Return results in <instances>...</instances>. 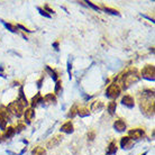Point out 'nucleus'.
<instances>
[{"mask_svg":"<svg viewBox=\"0 0 155 155\" xmlns=\"http://www.w3.org/2000/svg\"><path fill=\"white\" fill-rule=\"evenodd\" d=\"M141 110L146 117L154 116V91L145 90L139 95Z\"/></svg>","mask_w":155,"mask_h":155,"instance_id":"f257e3e1","label":"nucleus"},{"mask_svg":"<svg viewBox=\"0 0 155 155\" xmlns=\"http://www.w3.org/2000/svg\"><path fill=\"white\" fill-rule=\"evenodd\" d=\"M118 79H119V82L121 83L123 89H127V88H129L132 84L139 81L141 75L138 73L137 69H135V68H129V69H127L126 71H124L123 73L119 74Z\"/></svg>","mask_w":155,"mask_h":155,"instance_id":"f03ea898","label":"nucleus"},{"mask_svg":"<svg viewBox=\"0 0 155 155\" xmlns=\"http://www.w3.org/2000/svg\"><path fill=\"white\" fill-rule=\"evenodd\" d=\"M24 105L20 100H15L13 102H10L7 106V110H8L10 114H13L14 116H17V117H20L24 114Z\"/></svg>","mask_w":155,"mask_h":155,"instance_id":"7ed1b4c3","label":"nucleus"},{"mask_svg":"<svg viewBox=\"0 0 155 155\" xmlns=\"http://www.w3.org/2000/svg\"><path fill=\"white\" fill-rule=\"evenodd\" d=\"M121 92V88L118 83H111L106 90V96L110 99H116L117 97H119Z\"/></svg>","mask_w":155,"mask_h":155,"instance_id":"20e7f679","label":"nucleus"},{"mask_svg":"<svg viewBox=\"0 0 155 155\" xmlns=\"http://www.w3.org/2000/svg\"><path fill=\"white\" fill-rule=\"evenodd\" d=\"M154 75H155V69L154 65H145L142 70V77L144 79H147V80H154Z\"/></svg>","mask_w":155,"mask_h":155,"instance_id":"39448f33","label":"nucleus"},{"mask_svg":"<svg viewBox=\"0 0 155 155\" xmlns=\"http://www.w3.org/2000/svg\"><path fill=\"white\" fill-rule=\"evenodd\" d=\"M144 136V130L142 128H135V129H130L128 132V137L132 141H137Z\"/></svg>","mask_w":155,"mask_h":155,"instance_id":"423d86ee","label":"nucleus"},{"mask_svg":"<svg viewBox=\"0 0 155 155\" xmlns=\"http://www.w3.org/2000/svg\"><path fill=\"white\" fill-rule=\"evenodd\" d=\"M62 138H63L62 135H56V136H54V137H52L51 139L47 142V147H48V148L56 147L61 142H62Z\"/></svg>","mask_w":155,"mask_h":155,"instance_id":"0eeeda50","label":"nucleus"},{"mask_svg":"<svg viewBox=\"0 0 155 155\" xmlns=\"http://www.w3.org/2000/svg\"><path fill=\"white\" fill-rule=\"evenodd\" d=\"M121 103L128 108H133L135 106V101H134V98L130 95H125L121 99Z\"/></svg>","mask_w":155,"mask_h":155,"instance_id":"6e6552de","label":"nucleus"},{"mask_svg":"<svg viewBox=\"0 0 155 155\" xmlns=\"http://www.w3.org/2000/svg\"><path fill=\"white\" fill-rule=\"evenodd\" d=\"M114 128L117 132H125L126 130V123L123 119H117L114 123Z\"/></svg>","mask_w":155,"mask_h":155,"instance_id":"1a4fd4ad","label":"nucleus"},{"mask_svg":"<svg viewBox=\"0 0 155 155\" xmlns=\"http://www.w3.org/2000/svg\"><path fill=\"white\" fill-rule=\"evenodd\" d=\"M73 124L71 123V121H66L65 124H63V125L61 126V132H63V133L65 134H71L73 133Z\"/></svg>","mask_w":155,"mask_h":155,"instance_id":"9d476101","label":"nucleus"},{"mask_svg":"<svg viewBox=\"0 0 155 155\" xmlns=\"http://www.w3.org/2000/svg\"><path fill=\"white\" fill-rule=\"evenodd\" d=\"M120 145L123 148L128 150V148H130V147L133 146V141H132L128 136H124V137H121L120 139Z\"/></svg>","mask_w":155,"mask_h":155,"instance_id":"9b49d317","label":"nucleus"},{"mask_svg":"<svg viewBox=\"0 0 155 155\" xmlns=\"http://www.w3.org/2000/svg\"><path fill=\"white\" fill-rule=\"evenodd\" d=\"M24 116H25V120L27 123H30L32 119H33V117L35 116V110L34 108H27L24 112Z\"/></svg>","mask_w":155,"mask_h":155,"instance_id":"f8f14e48","label":"nucleus"},{"mask_svg":"<svg viewBox=\"0 0 155 155\" xmlns=\"http://www.w3.org/2000/svg\"><path fill=\"white\" fill-rule=\"evenodd\" d=\"M43 102V96L41 95V93H37V95L35 96V97H33L32 98V100H30V105H32V108L33 107H37L39 103Z\"/></svg>","mask_w":155,"mask_h":155,"instance_id":"ddd939ff","label":"nucleus"},{"mask_svg":"<svg viewBox=\"0 0 155 155\" xmlns=\"http://www.w3.org/2000/svg\"><path fill=\"white\" fill-rule=\"evenodd\" d=\"M43 102L47 103V105H54V103H56L55 95H53V93H47L46 96H44Z\"/></svg>","mask_w":155,"mask_h":155,"instance_id":"4468645a","label":"nucleus"},{"mask_svg":"<svg viewBox=\"0 0 155 155\" xmlns=\"http://www.w3.org/2000/svg\"><path fill=\"white\" fill-rule=\"evenodd\" d=\"M117 143L116 141H112V142L109 143V145H108L107 147V151H106V153H107V155H111V154H115L117 152Z\"/></svg>","mask_w":155,"mask_h":155,"instance_id":"2eb2a0df","label":"nucleus"},{"mask_svg":"<svg viewBox=\"0 0 155 155\" xmlns=\"http://www.w3.org/2000/svg\"><path fill=\"white\" fill-rule=\"evenodd\" d=\"M15 133H16L15 128H14V127H11V126H9L8 128L5 129L4 137L6 138V139H8V138H11L14 136V135H15Z\"/></svg>","mask_w":155,"mask_h":155,"instance_id":"dca6fc26","label":"nucleus"},{"mask_svg":"<svg viewBox=\"0 0 155 155\" xmlns=\"http://www.w3.org/2000/svg\"><path fill=\"white\" fill-rule=\"evenodd\" d=\"M102 108H103V102H101V101H95V102H92V105H91V110L95 112L100 111Z\"/></svg>","mask_w":155,"mask_h":155,"instance_id":"f3484780","label":"nucleus"},{"mask_svg":"<svg viewBox=\"0 0 155 155\" xmlns=\"http://www.w3.org/2000/svg\"><path fill=\"white\" fill-rule=\"evenodd\" d=\"M32 155H46V150L42 146H36L35 148H33Z\"/></svg>","mask_w":155,"mask_h":155,"instance_id":"a211bd4d","label":"nucleus"},{"mask_svg":"<svg viewBox=\"0 0 155 155\" xmlns=\"http://www.w3.org/2000/svg\"><path fill=\"white\" fill-rule=\"evenodd\" d=\"M46 71L51 74V77L53 78V80H54V81H57V80H59V74H57V72H56L54 69H52V68H50V66L47 65V66H46Z\"/></svg>","mask_w":155,"mask_h":155,"instance_id":"6ab92c4d","label":"nucleus"},{"mask_svg":"<svg viewBox=\"0 0 155 155\" xmlns=\"http://www.w3.org/2000/svg\"><path fill=\"white\" fill-rule=\"evenodd\" d=\"M78 115H79L80 117H87V116H89V115H90V110L86 107H82L78 110Z\"/></svg>","mask_w":155,"mask_h":155,"instance_id":"aec40b11","label":"nucleus"},{"mask_svg":"<svg viewBox=\"0 0 155 155\" xmlns=\"http://www.w3.org/2000/svg\"><path fill=\"white\" fill-rule=\"evenodd\" d=\"M116 108H117V103L115 101H110L108 103V111L110 115H114L115 111H116Z\"/></svg>","mask_w":155,"mask_h":155,"instance_id":"412c9836","label":"nucleus"},{"mask_svg":"<svg viewBox=\"0 0 155 155\" xmlns=\"http://www.w3.org/2000/svg\"><path fill=\"white\" fill-rule=\"evenodd\" d=\"M78 110H79V108H78L77 105L72 106V108L70 109V112L68 114V117H69V118H73L75 115H78Z\"/></svg>","mask_w":155,"mask_h":155,"instance_id":"4be33fe9","label":"nucleus"},{"mask_svg":"<svg viewBox=\"0 0 155 155\" xmlns=\"http://www.w3.org/2000/svg\"><path fill=\"white\" fill-rule=\"evenodd\" d=\"M6 27H7L10 32H13V33H17V32H18L17 26H15V25H11V24H6Z\"/></svg>","mask_w":155,"mask_h":155,"instance_id":"5701e85b","label":"nucleus"},{"mask_svg":"<svg viewBox=\"0 0 155 155\" xmlns=\"http://www.w3.org/2000/svg\"><path fill=\"white\" fill-rule=\"evenodd\" d=\"M61 90H62V81H61V80H57V81H56V86H55V93H59Z\"/></svg>","mask_w":155,"mask_h":155,"instance_id":"b1692460","label":"nucleus"},{"mask_svg":"<svg viewBox=\"0 0 155 155\" xmlns=\"http://www.w3.org/2000/svg\"><path fill=\"white\" fill-rule=\"evenodd\" d=\"M103 10L105 11H108L109 14H112V15H119V13L115 10V9H111V8H108V7H103Z\"/></svg>","mask_w":155,"mask_h":155,"instance_id":"393cba45","label":"nucleus"},{"mask_svg":"<svg viewBox=\"0 0 155 155\" xmlns=\"http://www.w3.org/2000/svg\"><path fill=\"white\" fill-rule=\"evenodd\" d=\"M24 129H25V125H24V124H19V125L16 127V129H15V130H16L17 133H20V132H23Z\"/></svg>","mask_w":155,"mask_h":155,"instance_id":"a878e982","label":"nucleus"},{"mask_svg":"<svg viewBox=\"0 0 155 155\" xmlns=\"http://www.w3.org/2000/svg\"><path fill=\"white\" fill-rule=\"evenodd\" d=\"M95 137H96V133L93 132V130H91V132H89V133H88V138H89L90 141H93V139H95Z\"/></svg>","mask_w":155,"mask_h":155,"instance_id":"bb28decb","label":"nucleus"},{"mask_svg":"<svg viewBox=\"0 0 155 155\" xmlns=\"http://www.w3.org/2000/svg\"><path fill=\"white\" fill-rule=\"evenodd\" d=\"M38 11L39 13H41V15H43V16H45V17H51V16H50V15H48L47 13H46V11H45V10H44V9H42V8H38Z\"/></svg>","mask_w":155,"mask_h":155,"instance_id":"cd10ccee","label":"nucleus"},{"mask_svg":"<svg viewBox=\"0 0 155 155\" xmlns=\"http://www.w3.org/2000/svg\"><path fill=\"white\" fill-rule=\"evenodd\" d=\"M17 28H22V29H24L25 32H32V30H29L28 28H26L25 26H23V25H18V26H17Z\"/></svg>","mask_w":155,"mask_h":155,"instance_id":"c85d7f7f","label":"nucleus"},{"mask_svg":"<svg viewBox=\"0 0 155 155\" xmlns=\"http://www.w3.org/2000/svg\"><path fill=\"white\" fill-rule=\"evenodd\" d=\"M88 4H89V6H91L92 8H95L96 10H100L99 7H98V6H95V5H92V2H88Z\"/></svg>","mask_w":155,"mask_h":155,"instance_id":"c756f323","label":"nucleus"},{"mask_svg":"<svg viewBox=\"0 0 155 155\" xmlns=\"http://www.w3.org/2000/svg\"><path fill=\"white\" fill-rule=\"evenodd\" d=\"M54 47H56V50H57V47H59V43H54Z\"/></svg>","mask_w":155,"mask_h":155,"instance_id":"7c9ffc66","label":"nucleus"},{"mask_svg":"<svg viewBox=\"0 0 155 155\" xmlns=\"http://www.w3.org/2000/svg\"><path fill=\"white\" fill-rule=\"evenodd\" d=\"M0 142H1V135H0Z\"/></svg>","mask_w":155,"mask_h":155,"instance_id":"2f4dec72","label":"nucleus"}]
</instances>
